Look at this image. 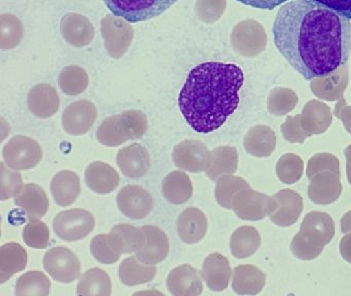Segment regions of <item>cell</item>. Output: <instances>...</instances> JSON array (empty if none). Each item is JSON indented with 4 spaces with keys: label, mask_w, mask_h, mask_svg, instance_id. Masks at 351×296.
<instances>
[{
    "label": "cell",
    "mask_w": 351,
    "mask_h": 296,
    "mask_svg": "<svg viewBox=\"0 0 351 296\" xmlns=\"http://www.w3.org/2000/svg\"><path fill=\"white\" fill-rule=\"evenodd\" d=\"M272 32L279 53L306 80L330 75L350 57V21L312 0L283 4Z\"/></svg>",
    "instance_id": "obj_1"
},
{
    "label": "cell",
    "mask_w": 351,
    "mask_h": 296,
    "mask_svg": "<svg viewBox=\"0 0 351 296\" xmlns=\"http://www.w3.org/2000/svg\"><path fill=\"white\" fill-rule=\"evenodd\" d=\"M244 79L243 70L234 63L203 62L193 68L178 95L189 125L200 134L223 127L239 105Z\"/></svg>",
    "instance_id": "obj_2"
},
{
    "label": "cell",
    "mask_w": 351,
    "mask_h": 296,
    "mask_svg": "<svg viewBox=\"0 0 351 296\" xmlns=\"http://www.w3.org/2000/svg\"><path fill=\"white\" fill-rule=\"evenodd\" d=\"M147 130V117L143 113L133 111L106 119L98 127L96 137L104 145L114 147L129 140L139 139Z\"/></svg>",
    "instance_id": "obj_3"
},
{
    "label": "cell",
    "mask_w": 351,
    "mask_h": 296,
    "mask_svg": "<svg viewBox=\"0 0 351 296\" xmlns=\"http://www.w3.org/2000/svg\"><path fill=\"white\" fill-rule=\"evenodd\" d=\"M110 12L130 23L143 22L161 16L178 0H104Z\"/></svg>",
    "instance_id": "obj_4"
},
{
    "label": "cell",
    "mask_w": 351,
    "mask_h": 296,
    "mask_svg": "<svg viewBox=\"0 0 351 296\" xmlns=\"http://www.w3.org/2000/svg\"><path fill=\"white\" fill-rule=\"evenodd\" d=\"M95 225L93 214L87 210L71 209L57 214L53 221L56 236L66 242H77L89 236Z\"/></svg>",
    "instance_id": "obj_5"
},
{
    "label": "cell",
    "mask_w": 351,
    "mask_h": 296,
    "mask_svg": "<svg viewBox=\"0 0 351 296\" xmlns=\"http://www.w3.org/2000/svg\"><path fill=\"white\" fill-rule=\"evenodd\" d=\"M3 156L9 168L16 171L29 170L42 160L43 149L36 140L17 135L3 147Z\"/></svg>",
    "instance_id": "obj_6"
},
{
    "label": "cell",
    "mask_w": 351,
    "mask_h": 296,
    "mask_svg": "<svg viewBox=\"0 0 351 296\" xmlns=\"http://www.w3.org/2000/svg\"><path fill=\"white\" fill-rule=\"evenodd\" d=\"M43 264L47 273L59 283H73L81 273L79 258L66 247L58 246L50 249L45 254Z\"/></svg>",
    "instance_id": "obj_7"
},
{
    "label": "cell",
    "mask_w": 351,
    "mask_h": 296,
    "mask_svg": "<svg viewBox=\"0 0 351 296\" xmlns=\"http://www.w3.org/2000/svg\"><path fill=\"white\" fill-rule=\"evenodd\" d=\"M119 210L131 219H143L153 209V197L138 185H128L119 191L117 197Z\"/></svg>",
    "instance_id": "obj_8"
},
{
    "label": "cell",
    "mask_w": 351,
    "mask_h": 296,
    "mask_svg": "<svg viewBox=\"0 0 351 296\" xmlns=\"http://www.w3.org/2000/svg\"><path fill=\"white\" fill-rule=\"evenodd\" d=\"M172 158L178 168L198 173L208 166L209 152L202 142L194 139L184 140L174 147Z\"/></svg>",
    "instance_id": "obj_9"
},
{
    "label": "cell",
    "mask_w": 351,
    "mask_h": 296,
    "mask_svg": "<svg viewBox=\"0 0 351 296\" xmlns=\"http://www.w3.org/2000/svg\"><path fill=\"white\" fill-rule=\"evenodd\" d=\"M117 162L125 176L141 178L151 168V156L145 146L133 143L119 150Z\"/></svg>",
    "instance_id": "obj_10"
},
{
    "label": "cell",
    "mask_w": 351,
    "mask_h": 296,
    "mask_svg": "<svg viewBox=\"0 0 351 296\" xmlns=\"http://www.w3.org/2000/svg\"><path fill=\"white\" fill-rule=\"evenodd\" d=\"M141 228L145 234V244L136 252V258L147 265L162 262L169 253L168 236L157 226L145 225Z\"/></svg>",
    "instance_id": "obj_11"
},
{
    "label": "cell",
    "mask_w": 351,
    "mask_h": 296,
    "mask_svg": "<svg viewBox=\"0 0 351 296\" xmlns=\"http://www.w3.org/2000/svg\"><path fill=\"white\" fill-rule=\"evenodd\" d=\"M168 290L176 296H196L202 292V282L198 271L189 264L176 267L167 277Z\"/></svg>",
    "instance_id": "obj_12"
},
{
    "label": "cell",
    "mask_w": 351,
    "mask_h": 296,
    "mask_svg": "<svg viewBox=\"0 0 351 296\" xmlns=\"http://www.w3.org/2000/svg\"><path fill=\"white\" fill-rule=\"evenodd\" d=\"M86 183L94 193L108 195L120 184L118 172L104 162H94L86 169Z\"/></svg>",
    "instance_id": "obj_13"
},
{
    "label": "cell",
    "mask_w": 351,
    "mask_h": 296,
    "mask_svg": "<svg viewBox=\"0 0 351 296\" xmlns=\"http://www.w3.org/2000/svg\"><path fill=\"white\" fill-rule=\"evenodd\" d=\"M110 247L119 254L138 252L145 244V234L143 228L130 224H118L108 234Z\"/></svg>",
    "instance_id": "obj_14"
},
{
    "label": "cell",
    "mask_w": 351,
    "mask_h": 296,
    "mask_svg": "<svg viewBox=\"0 0 351 296\" xmlns=\"http://www.w3.org/2000/svg\"><path fill=\"white\" fill-rule=\"evenodd\" d=\"M207 220L204 213L197 208H186L178 218V232L186 244H196L206 234Z\"/></svg>",
    "instance_id": "obj_15"
},
{
    "label": "cell",
    "mask_w": 351,
    "mask_h": 296,
    "mask_svg": "<svg viewBox=\"0 0 351 296\" xmlns=\"http://www.w3.org/2000/svg\"><path fill=\"white\" fill-rule=\"evenodd\" d=\"M15 204L25 212L30 220L44 217L49 209L47 193L36 183L24 185L21 193L15 197Z\"/></svg>",
    "instance_id": "obj_16"
},
{
    "label": "cell",
    "mask_w": 351,
    "mask_h": 296,
    "mask_svg": "<svg viewBox=\"0 0 351 296\" xmlns=\"http://www.w3.org/2000/svg\"><path fill=\"white\" fill-rule=\"evenodd\" d=\"M96 119V111L89 103L71 105L63 114L62 125L69 135L81 136L88 133Z\"/></svg>",
    "instance_id": "obj_17"
},
{
    "label": "cell",
    "mask_w": 351,
    "mask_h": 296,
    "mask_svg": "<svg viewBox=\"0 0 351 296\" xmlns=\"http://www.w3.org/2000/svg\"><path fill=\"white\" fill-rule=\"evenodd\" d=\"M51 191L55 201L60 207H66L75 203L81 193V184L77 173L69 170L57 173L51 182Z\"/></svg>",
    "instance_id": "obj_18"
},
{
    "label": "cell",
    "mask_w": 351,
    "mask_h": 296,
    "mask_svg": "<svg viewBox=\"0 0 351 296\" xmlns=\"http://www.w3.org/2000/svg\"><path fill=\"white\" fill-rule=\"evenodd\" d=\"M27 261V252L18 243H7L0 247V283L25 269Z\"/></svg>",
    "instance_id": "obj_19"
},
{
    "label": "cell",
    "mask_w": 351,
    "mask_h": 296,
    "mask_svg": "<svg viewBox=\"0 0 351 296\" xmlns=\"http://www.w3.org/2000/svg\"><path fill=\"white\" fill-rule=\"evenodd\" d=\"M164 197L173 205L186 203L193 195V184L190 177L182 171L169 173L162 182Z\"/></svg>",
    "instance_id": "obj_20"
},
{
    "label": "cell",
    "mask_w": 351,
    "mask_h": 296,
    "mask_svg": "<svg viewBox=\"0 0 351 296\" xmlns=\"http://www.w3.org/2000/svg\"><path fill=\"white\" fill-rule=\"evenodd\" d=\"M157 269L155 265L138 262L136 257L124 259L119 267V278L126 286H137L149 283L155 278Z\"/></svg>",
    "instance_id": "obj_21"
},
{
    "label": "cell",
    "mask_w": 351,
    "mask_h": 296,
    "mask_svg": "<svg viewBox=\"0 0 351 296\" xmlns=\"http://www.w3.org/2000/svg\"><path fill=\"white\" fill-rule=\"evenodd\" d=\"M77 295L110 296L112 294V282L110 275L101 269H88L80 278L77 289Z\"/></svg>",
    "instance_id": "obj_22"
},
{
    "label": "cell",
    "mask_w": 351,
    "mask_h": 296,
    "mask_svg": "<svg viewBox=\"0 0 351 296\" xmlns=\"http://www.w3.org/2000/svg\"><path fill=\"white\" fill-rule=\"evenodd\" d=\"M50 279L43 271H30L24 273L16 283V296H47L50 294Z\"/></svg>",
    "instance_id": "obj_23"
},
{
    "label": "cell",
    "mask_w": 351,
    "mask_h": 296,
    "mask_svg": "<svg viewBox=\"0 0 351 296\" xmlns=\"http://www.w3.org/2000/svg\"><path fill=\"white\" fill-rule=\"evenodd\" d=\"M22 238L30 248L45 249L50 241V230L45 222L40 219H32L24 227Z\"/></svg>",
    "instance_id": "obj_24"
},
{
    "label": "cell",
    "mask_w": 351,
    "mask_h": 296,
    "mask_svg": "<svg viewBox=\"0 0 351 296\" xmlns=\"http://www.w3.org/2000/svg\"><path fill=\"white\" fill-rule=\"evenodd\" d=\"M1 170V181H0V199H7L16 197L23 188V180L20 173L11 171L7 168L5 162H0Z\"/></svg>",
    "instance_id": "obj_25"
},
{
    "label": "cell",
    "mask_w": 351,
    "mask_h": 296,
    "mask_svg": "<svg viewBox=\"0 0 351 296\" xmlns=\"http://www.w3.org/2000/svg\"><path fill=\"white\" fill-rule=\"evenodd\" d=\"M91 253L96 260L104 264H114L120 259L121 254L110 247L108 234H98L91 242Z\"/></svg>",
    "instance_id": "obj_26"
},
{
    "label": "cell",
    "mask_w": 351,
    "mask_h": 296,
    "mask_svg": "<svg viewBox=\"0 0 351 296\" xmlns=\"http://www.w3.org/2000/svg\"><path fill=\"white\" fill-rule=\"evenodd\" d=\"M221 258L219 254H213L205 259L202 267V275L209 288L219 290L221 288Z\"/></svg>",
    "instance_id": "obj_27"
},
{
    "label": "cell",
    "mask_w": 351,
    "mask_h": 296,
    "mask_svg": "<svg viewBox=\"0 0 351 296\" xmlns=\"http://www.w3.org/2000/svg\"><path fill=\"white\" fill-rule=\"evenodd\" d=\"M351 20V0H312Z\"/></svg>",
    "instance_id": "obj_28"
},
{
    "label": "cell",
    "mask_w": 351,
    "mask_h": 296,
    "mask_svg": "<svg viewBox=\"0 0 351 296\" xmlns=\"http://www.w3.org/2000/svg\"><path fill=\"white\" fill-rule=\"evenodd\" d=\"M236 1L258 10H273L289 0H236Z\"/></svg>",
    "instance_id": "obj_29"
}]
</instances>
